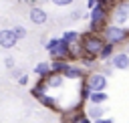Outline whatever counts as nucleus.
<instances>
[{
    "label": "nucleus",
    "mask_w": 129,
    "mask_h": 123,
    "mask_svg": "<svg viewBox=\"0 0 129 123\" xmlns=\"http://www.w3.org/2000/svg\"><path fill=\"white\" fill-rule=\"evenodd\" d=\"M46 50H48L54 58H67V56H71V44H69L67 40H62V38H52V40H48Z\"/></svg>",
    "instance_id": "f257e3e1"
},
{
    "label": "nucleus",
    "mask_w": 129,
    "mask_h": 123,
    "mask_svg": "<svg viewBox=\"0 0 129 123\" xmlns=\"http://www.w3.org/2000/svg\"><path fill=\"white\" fill-rule=\"evenodd\" d=\"M105 44H107V42H105L103 38L95 36V34H85V36H83V48H85L87 52H91V54H97V56H99V52H101V48H103Z\"/></svg>",
    "instance_id": "f03ea898"
},
{
    "label": "nucleus",
    "mask_w": 129,
    "mask_h": 123,
    "mask_svg": "<svg viewBox=\"0 0 129 123\" xmlns=\"http://www.w3.org/2000/svg\"><path fill=\"white\" fill-rule=\"evenodd\" d=\"M105 38H107V42H111V44L123 42V40L127 38V30H125L123 26H117V24L105 26Z\"/></svg>",
    "instance_id": "7ed1b4c3"
},
{
    "label": "nucleus",
    "mask_w": 129,
    "mask_h": 123,
    "mask_svg": "<svg viewBox=\"0 0 129 123\" xmlns=\"http://www.w3.org/2000/svg\"><path fill=\"white\" fill-rule=\"evenodd\" d=\"M93 93L95 91H105L107 89V77L103 75V73H93V75H89V79H87V83H85Z\"/></svg>",
    "instance_id": "20e7f679"
},
{
    "label": "nucleus",
    "mask_w": 129,
    "mask_h": 123,
    "mask_svg": "<svg viewBox=\"0 0 129 123\" xmlns=\"http://www.w3.org/2000/svg\"><path fill=\"white\" fill-rule=\"evenodd\" d=\"M127 18H129V2H123V4H119V6L115 8L113 20H115L117 26H123V24L127 22Z\"/></svg>",
    "instance_id": "39448f33"
},
{
    "label": "nucleus",
    "mask_w": 129,
    "mask_h": 123,
    "mask_svg": "<svg viewBox=\"0 0 129 123\" xmlns=\"http://www.w3.org/2000/svg\"><path fill=\"white\" fill-rule=\"evenodd\" d=\"M16 34H14V30L12 28H4V30H0V46L2 48H12V46H16Z\"/></svg>",
    "instance_id": "423d86ee"
},
{
    "label": "nucleus",
    "mask_w": 129,
    "mask_h": 123,
    "mask_svg": "<svg viewBox=\"0 0 129 123\" xmlns=\"http://www.w3.org/2000/svg\"><path fill=\"white\" fill-rule=\"evenodd\" d=\"M111 65H113L115 71H127V69H129V54H127V52H117V54H113Z\"/></svg>",
    "instance_id": "0eeeda50"
},
{
    "label": "nucleus",
    "mask_w": 129,
    "mask_h": 123,
    "mask_svg": "<svg viewBox=\"0 0 129 123\" xmlns=\"http://www.w3.org/2000/svg\"><path fill=\"white\" fill-rule=\"evenodd\" d=\"M30 20L34 22V24H44L46 20H48V14L42 10V8H38V6H34L32 10H30Z\"/></svg>",
    "instance_id": "6e6552de"
},
{
    "label": "nucleus",
    "mask_w": 129,
    "mask_h": 123,
    "mask_svg": "<svg viewBox=\"0 0 129 123\" xmlns=\"http://www.w3.org/2000/svg\"><path fill=\"white\" fill-rule=\"evenodd\" d=\"M103 115H105V109H103L101 105H91V103H89V107H87V117H89L91 121L103 119Z\"/></svg>",
    "instance_id": "1a4fd4ad"
},
{
    "label": "nucleus",
    "mask_w": 129,
    "mask_h": 123,
    "mask_svg": "<svg viewBox=\"0 0 129 123\" xmlns=\"http://www.w3.org/2000/svg\"><path fill=\"white\" fill-rule=\"evenodd\" d=\"M107 99H109V95H107L105 91H95V93H91L89 103H91V105H103Z\"/></svg>",
    "instance_id": "9d476101"
},
{
    "label": "nucleus",
    "mask_w": 129,
    "mask_h": 123,
    "mask_svg": "<svg viewBox=\"0 0 129 123\" xmlns=\"http://www.w3.org/2000/svg\"><path fill=\"white\" fill-rule=\"evenodd\" d=\"M50 69H52V73H64L69 69V63H64V58H54L50 63Z\"/></svg>",
    "instance_id": "9b49d317"
},
{
    "label": "nucleus",
    "mask_w": 129,
    "mask_h": 123,
    "mask_svg": "<svg viewBox=\"0 0 129 123\" xmlns=\"http://www.w3.org/2000/svg\"><path fill=\"white\" fill-rule=\"evenodd\" d=\"M62 75H64V79H83V77H85V73H83L81 69H77V67H71V65H69V69H67Z\"/></svg>",
    "instance_id": "f8f14e48"
},
{
    "label": "nucleus",
    "mask_w": 129,
    "mask_h": 123,
    "mask_svg": "<svg viewBox=\"0 0 129 123\" xmlns=\"http://www.w3.org/2000/svg\"><path fill=\"white\" fill-rule=\"evenodd\" d=\"M50 71H52V69H50V63H38V65L34 67V73L40 75V77H44V79L50 75Z\"/></svg>",
    "instance_id": "ddd939ff"
},
{
    "label": "nucleus",
    "mask_w": 129,
    "mask_h": 123,
    "mask_svg": "<svg viewBox=\"0 0 129 123\" xmlns=\"http://www.w3.org/2000/svg\"><path fill=\"white\" fill-rule=\"evenodd\" d=\"M113 48H115V44L107 42V44L101 48V52H99V58H103V60H107V58H113Z\"/></svg>",
    "instance_id": "4468645a"
},
{
    "label": "nucleus",
    "mask_w": 129,
    "mask_h": 123,
    "mask_svg": "<svg viewBox=\"0 0 129 123\" xmlns=\"http://www.w3.org/2000/svg\"><path fill=\"white\" fill-rule=\"evenodd\" d=\"M79 38H81V36H79V32H77V30H67V32L62 34V40H67L71 46H73V42H77Z\"/></svg>",
    "instance_id": "2eb2a0df"
},
{
    "label": "nucleus",
    "mask_w": 129,
    "mask_h": 123,
    "mask_svg": "<svg viewBox=\"0 0 129 123\" xmlns=\"http://www.w3.org/2000/svg\"><path fill=\"white\" fill-rule=\"evenodd\" d=\"M38 101H40V103H42V105H44V107H52V109H54V107H56V101H54V99H52V97H46V95H42V97H40V99H38Z\"/></svg>",
    "instance_id": "dca6fc26"
},
{
    "label": "nucleus",
    "mask_w": 129,
    "mask_h": 123,
    "mask_svg": "<svg viewBox=\"0 0 129 123\" xmlns=\"http://www.w3.org/2000/svg\"><path fill=\"white\" fill-rule=\"evenodd\" d=\"M46 83H48V87H60L62 85V77L60 75H52L50 81H46Z\"/></svg>",
    "instance_id": "f3484780"
},
{
    "label": "nucleus",
    "mask_w": 129,
    "mask_h": 123,
    "mask_svg": "<svg viewBox=\"0 0 129 123\" xmlns=\"http://www.w3.org/2000/svg\"><path fill=\"white\" fill-rule=\"evenodd\" d=\"M12 30H14L16 38H24V36H26V28H24V26H14Z\"/></svg>",
    "instance_id": "a211bd4d"
},
{
    "label": "nucleus",
    "mask_w": 129,
    "mask_h": 123,
    "mask_svg": "<svg viewBox=\"0 0 129 123\" xmlns=\"http://www.w3.org/2000/svg\"><path fill=\"white\" fill-rule=\"evenodd\" d=\"M73 123H93V121H91L87 115H77V117L73 119Z\"/></svg>",
    "instance_id": "6ab92c4d"
},
{
    "label": "nucleus",
    "mask_w": 129,
    "mask_h": 123,
    "mask_svg": "<svg viewBox=\"0 0 129 123\" xmlns=\"http://www.w3.org/2000/svg\"><path fill=\"white\" fill-rule=\"evenodd\" d=\"M52 4H56V6H69V4H73L75 0H50Z\"/></svg>",
    "instance_id": "aec40b11"
},
{
    "label": "nucleus",
    "mask_w": 129,
    "mask_h": 123,
    "mask_svg": "<svg viewBox=\"0 0 129 123\" xmlns=\"http://www.w3.org/2000/svg\"><path fill=\"white\" fill-rule=\"evenodd\" d=\"M113 71H115V69H113V65H109V67H103V75H105L107 79L111 77V73H113Z\"/></svg>",
    "instance_id": "412c9836"
},
{
    "label": "nucleus",
    "mask_w": 129,
    "mask_h": 123,
    "mask_svg": "<svg viewBox=\"0 0 129 123\" xmlns=\"http://www.w3.org/2000/svg\"><path fill=\"white\" fill-rule=\"evenodd\" d=\"M95 6H99V0H87V8L89 10H93Z\"/></svg>",
    "instance_id": "4be33fe9"
},
{
    "label": "nucleus",
    "mask_w": 129,
    "mask_h": 123,
    "mask_svg": "<svg viewBox=\"0 0 129 123\" xmlns=\"http://www.w3.org/2000/svg\"><path fill=\"white\" fill-rule=\"evenodd\" d=\"M93 123H113V119H109V117H103V119H97V121H93Z\"/></svg>",
    "instance_id": "5701e85b"
},
{
    "label": "nucleus",
    "mask_w": 129,
    "mask_h": 123,
    "mask_svg": "<svg viewBox=\"0 0 129 123\" xmlns=\"http://www.w3.org/2000/svg\"><path fill=\"white\" fill-rule=\"evenodd\" d=\"M6 67L12 69V67H14V58H6Z\"/></svg>",
    "instance_id": "b1692460"
},
{
    "label": "nucleus",
    "mask_w": 129,
    "mask_h": 123,
    "mask_svg": "<svg viewBox=\"0 0 129 123\" xmlns=\"http://www.w3.org/2000/svg\"><path fill=\"white\" fill-rule=\"evenodd\" d=\"M26 81H28V77H26V75H22V77L18 79V83H20V85H26Z\"/></svg>",
    "instance_id": "393cba45"
}]
</instances>
